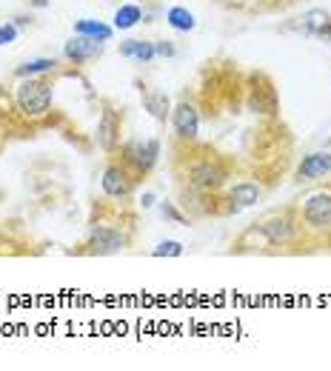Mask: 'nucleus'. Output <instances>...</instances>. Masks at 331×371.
<instances>
[{"instance_id": "obj_1", "label": "nucleus", "mask_w": 331, "mask_h": 371, "mask_svg": "<svg viewBox=\"0 0 331 371\" xmlns=\"http://www.w3.org/2000/svg\"><path fill=\"white\" fill-rule=\"evenodd\" d=\"M12 97H15V109H18L26 120H40V117H46L49 109H52L55 83H52L49 75H43V77H23Z\"/></svg>"}, {"instance_id": "obj_2", "label": "nucleus", "mask_w": 331, "mask_h": 371, "mask_svg": "<svg viewBox=\"0 0 331 371\" xmlns=\"http://www.w3.org/2000/svg\"><path fill=\"white\" fill-rule=\"evenodd\" d=\"M254 229L260 232V237H263L266 246H294L297 237L303 235L300 215L294 209L271 212L268 217H263L260 223H254Z\"/></svg>"}, {"instance_id": "obj_3", "label": "nucleus", "mask_w": 331, "mask_h": 371, "mask_svg": "<svg viewBox=\"0 0 331 371\" xmlns=\"http://www.w3.org/2000/svg\"><path fill=\"white\" fill-rule=\"evenodd\" d=\"M229 180V166L220 157H192L186 163V183L197 192H217Z\"/></svg>"}, {"instance_id": "obj_4", "label": "nucleus", "mask_w": 331, "mask_h": 371, "mask_svg": "<svg viewBox=\"0 0 331 371\" xmlns=\"http://www.w3.org/2000/svg\"><path fill=\"white\" fill-rule=\"evenodd\" d=\"M300 226L308 235L331 232V189H317L303 198L300 203Z\"/></svg>"}, {"instance_id": "obj_5", "label": "nucleus", "mask_w": 331, "mask_h": 371, "mask_svg": "<svg viewBox=\"0 0 331 371\" xmlns=\"http://www.w3.org/2000/svg\"><path fill=\"white\" fill-rule=\"evenodd\" d=\"M160 160V140L157 137H148V140H129L120 146V163L137 177H148L154 171Z\"/></svg>"}, {"instance_id": "obj_6", "label": "nucleus", "mask_w": 331, "mask_h": 371, "mask_svg": "<svg viewBox=\"0 0 331 371\" xmlns=\"http://www.w3.org/2000/svg\"><path fill=\"white\" fill-rule=\"evenodd\" d=\"M126 235L114 226H92L86 243H83V254H97V257H109V254H120L126 249Z\"/></svg>"}, {"instance_id": "obj_7", "label": "nucleus", "mask_w": 331, "mask_h": 371, "mask_svg": "<svg viewBox=\"0 0 331 371\" xmlns=\"http://www.w3.org/2000/svg\"><path fill=\"white\" fill-rule=\"evenodd\" d=\"M172 129H175V140L180 143H197V134H200V112L192 100H180L178 106H172Z\"/></svg>"}, {"instance_id": "obj_8", "label": "nucleus", "mask_w": 331, "mask_h": 371, "mask_svg": "<svg viewBox=\"0 0 331 371\" xmlns=\"http://www.w3.org/2000/svg\"><path fill=\"white\" fill-rule=\"evenodd\" d=\"M137 177L123 166V163H109L103 168V177H100V186H103V195L112 198V200H123L131 195Z\"/></svg>"}, {"instance_id": "obj_9", "label": "nucleus", "mask_w": 331, "mask_h": 371, "mask_svg": "<svg viewBox=\"0 0 331 371\" xmlns=\"http://www.w3.org/2000/svg\"><path fill=\"white\" fill-rule=\"evenodd\" d=\"M100 55H103V43L94 41V38L75 35L72 41L63 43V60H69L72 66H83L89 60H97Z\"/></svg>"}, {"instance_id": "obj_10", "label": "nucleus", "mask_w": 331, "mask_h": 371, "mask_svg": "<svg viewBox=\"0 0 331 371\" xmlns=\"http://www.w3.org/2000/svg\"><path fill=\"white\" fill-rule=\"evenodd\" d=\"M120 126H123V114H117L114 109H103L100 123H97V146L112 154L120 146Z\"/></svg>"}, {"instance_id": "obj_11", "label": "nucleus", "mask_w": 331, "mask_h": 371, "mask_svg": "<svg viewBox=\"0 0 331 371\" xmlns=\"http://www.w3.org/2000/svg\"><path fill=\"white\" fill-rule=\"evenodd\" d=\"M331 174V151H311L300 160L297 171H294V180L297 183H308V180H320Z\"/></svg>"}, {"instance_id": "obj_12", "label": "nucleus", "mask_w": 331, "mask_h": 371, "mask_svg": "<svg viewBox=\"0 0 331 371\" xmlns=\"http://www.w3.org/2000/svg\"><path fill=\"white\" fill-rule=\"evenodd\" d=\"M140 97H143L146 112H148L157 123H166V120L172 117V100H169V95H166V92H160V89H148V86H140Z\"/></svg>"}, {"instance_id": "obj_13", "label": "nucleus", "mask_w": 331, "mask_h": 371, "mask_svg": "<svg viewBox=\"0 0 331 371\" xmlns=\"http://www.w3.org/2000/svg\"><path fill=\"white\" fill-rule=\"evenodd\" d=\"M331 21V15L325 9H311L305 15H300L294 23H286L283 32H300V35H308V38H317L322 32V26Z\"/></svg>"}, {"instance_id": "obj_14", "label": "nucleus", "mask_w": 331, "mask_h": 371, "mask_svg": "<svg viewBox=\"0 0 331 371\" xmlns=\"http://www.w3.org/2000/svg\"><path fill=\"white\" fill-rule=\"evenodd\" d=\"M120 55L129 58V60H137V63H151L157 55H154V41H137V38H129L120 43Z\"/></svg>"}, {"instance_id": "obj_15", "label": "nucleus", "mask_w": 331, "mask_h": 371, "mask_svg": "<svg viewBox=\"0 0 331 371\" xmlns=\"http://www.w3.org/2000/svg\"><path fill=\"white\" fill-rule=\"evenodd\" d=\"M260 198H263V189H260L257 183H251V180H243V183H237L234 189L229 192V200H232L234 206H240V209L257 206V203H260Z\"/></svg>"}, {"instance_id": "obj_16", "label": "nucleus", "mask_w": 331, "mask_h": 371, "mask_svg": "<svg viewBox=\"0 0 331 371\" xmlns=\"http://www.w3.org/2000/svg\"><path fill=\"white\" fill-rule=\"evenodd\" d=\"M58 60L55 58H35V60H26L15 69V77L23 80V77H43V75H55L58 72Z\"/></svg>"}, {"instance_id": "obj_17", "label": "nucleus", "mask_w": 331, "mask_h": 371, "mask_svg": "<svg viewBox=\"0 0 331 371\" xmlns=\"http://www.w3.org/2000/svg\"><path fill=\"white\" fill-rule=\"evenodd\" d=\"M75 35L94 38V41H100V43H109V41L114 38V26H109V23H103V21H89V18H83V21H75Z\"/></svg>"}, {"instance_id": "obj_18", "label": "nucleus", "mask_w": 331, "mask_h": 371, "mask_svg": "<svg viewBox=\"0 0 331 371\" xmlns=\"http://www.w3.org/2000/svg\"><path fill=\"white\" fill-rule=\"evenodd\" d=\"M166 23H169L175 32H195L197 29V18L195 12H189L186 6H172V9H166Z\"/></svg>"}, {"instance_id": "obj_19", "label": "nucleus", "mask_w": 331, "mask_h": 371, "mask_svg": "<svg viewBox=\"0 0 331 371\" xmlns=\"http://www.w3.org/2000/svg\"><path fill=\"white\" fill-rule=\"evenodd\" d=\"M140 21H143V9H140L137 4H126V6H120V9L114 12L112 26H114V32H129V29H134Z\"/></svg>"}, {"instance_id": "obj_20", "label": "nucleus", "mask_w": 331, "mask_h": 371, "mask_svg": "<svg viewBox=\"0 0 331 371\" xmlns=\"http://www.w3.org/2000/svg\"><path fill=\"white\" fill-rule=\"evenodd\" d=\"M183 243L178 240H163L157 249H151V257H183Z\"/></svg>"}, {"instance_id": "obj_21", "label": "nucleus", "mask_w": 331, "mask_h": 371, "mask_svg": "<svg viewBox=\"0 0 331 371\" xmlns=\"http://www.w3.org/2000/svg\"><path fill=\"white\" fill-rule=\"evenodd\" d=\"M160 215H163L166 220L178 223V226H186V223H189V217H186V215H180V212L175 209V203H163V206H160Z\"/></svg>"}, {"instance_id": "obj_22", "label": "nucleus", "mask_w": 331, "mask_h": 371, "mask_svg": "<svg viewBox=\"0 0 331 371\" xmlns=\"http://www.w3.org/2000/svg\"><path fill=\"white\" fill-rule=\"evenodd\" d=\"M18 23H0V46H9L18 41Z\"/></svg>"}, {"instance_id": "obj_23", "label": "nucleus", "mask_w": 331, "mask_h": 371, "mask_svg": "<svg viewBox=\"0 0 331 371\" xmlns=\"http://www.w3.org/2000/svg\"><path fill=\"white\" fill-rule=\"evenodd\" d=\"M154 55L157 58H175L178 55L175 41H154Z\"/></svg>"}, {"instance_id": "obj_24", "label": "nucleus", "mask_w": 331, "mask_h": 371, "mask_svg": "<svg viewBox=\"0 0 331 371\" xmlns=\"http://www.w3.org/2000/svg\"><path fill=\"white\" fill-rule=\"evenodd\" d=\"M140 206H143V209H151V206H154V195H151V192H146V195L140 198Z\"/></svg>"}, {"instance_id": "obj_25", "label": "nucleus", "mask_w": 331, "mask_h": 371, "mask_svg": "<svg viewBox=\"0 0 331 371\" xmlns=\"http://www.w3.org/2000/svg\"><path fill=\"white\" fill-rule=\"evenodd\" d=\"M49 4H52V0H32V4H29V6H32V9H46Z\"/></svg>"}, {"instance_id": "obj_26", "label": "nucleus", "mask_w": 331, "mask_h": 371, "mask_svg": "<svg viewBox=\"0 0 331 371\" xmlns=\"http://www.w3.org/2000/svg\"><path fill=\"white\" fill-rule=\"evenodd\" d=\"M134 4H146V0H134Z\"/></svg>"}]
</instances>
